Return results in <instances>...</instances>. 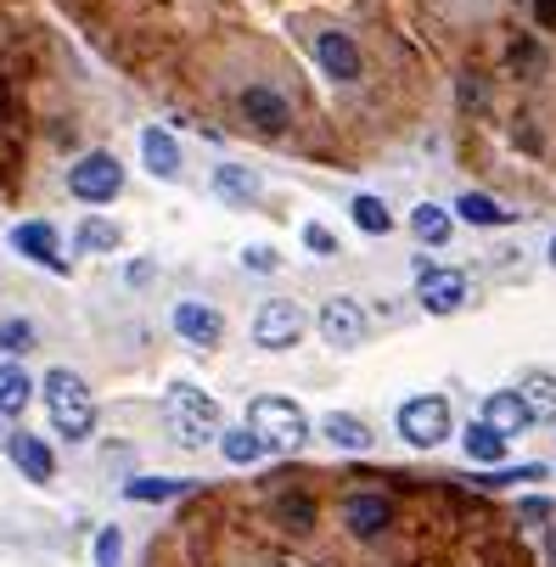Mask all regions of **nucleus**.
I'll return each mask as SVG.
<instances>
[{"label": "nucleus", "mask_w": 556, "mask_h": 567, "mask_svg": "<svg viewBox=\"0 0 556 567\" xmlns=\"http://www.w3.org/2000/svg\"><path fill=\"white\" fill-rule=\"evenodd\" d=\"M243 118H248L259 135H281V130L292 124V107H287L281 91H270V85H248V91H243Z\"/></svg>", "instance_id": "8"}, {"label": "nucleus", "mask_w": 556, "mask_h": 567, "mask_svg": "<svg viewBox=\"0 0 556 567\" xmlns=\"http://www.w3.org/2000/svg\"><path fill=\"white\" fill-rule=\"evenodd\" d=\"M321 338L332 343V349H354L360 338H365V315H360V303L354 298H332V303H321Z\"/></svg>", "instance_id": "7"}, {"label": "nucleus", "mask_w": 556, "mask_h": 567, "mask_svg": "<svg viewBox=\"0 0 556 567\" xmlns=\"http://www.w3.org/2000/svg\"><path fill=\"white\" fill-rule=\"evenodd\" d=\"M248 427L265 439V450H298L309 439V416L298 411L292 399H276V393L248 404Z\"/></svg>", "instance_id": "3"}, {"label": "nucleus", "mask_w": 556, "mask_h": 567, "mask_svg": "<svg viewBox=\"0 0 556 567\" xmlns=\"http://www.w3.org/2000/svg\"><path fill=\"white\" fill-rule=\"evenodd\" d=\"M164 422H169V433H175L181 444H208V439H219V404H214L203 388L175 382V388L164 393Z\"/></svg>", "instance_id": "2"}, {"label": "nucleus", "mask_w": 556, "mask_h": 567, "mask_svg": "<svg viewBox=\"0 0 556 567\" xmlns=\"http://www.w3.org/2000/svg\"><path fill=\"white\" fill-rule=\"evenodd\" d=\"M7 455L18 461V472L29 483H51L56 477V455H51V444L40 433H7Z\"/></svg>", "instance_id": "12"}, {"label": "nucleus", "mask_w": 556, "mask_h": 567, "mask_svg": "<svg viewBox=\"0 0 556 567\" xmlns=\"http://www.w3.org/2000/svg\"><path fill=\"white\" fill-rule=\"evenodd\" d=\"M119 241H124V236H119L113 219H85V225L73 230V248H79V254H113Z\"/></svg>", "instance_id": "24"}, {"label": "nucleus", "mask_w": 556, "mask_h": 567, "mask_svg": "<svg viewBox=\"0 0 556 567\" xmlns=\"http://www.w3.org/2000/svg\"><path fill=\"white\" fill-rule=\"evenodd\" d=\"M455 214H461L466 225H506V219H512V214H506L495 197H484V192H466V197L455 203Z\"/></svg>", "instance_id": "26"}, {"label": "nucleus", "mask_w": 556, "mask_h": 567, "mask_svg": "<svg viewBox=\"0 0 556 567\" xmlns=\"http://www.w3.org/2000/svg\"><path fill=\"white\" fill-rule=\"evenodd\" d=\"M534 23H539L545 34H556V0H534Z\"/></svg>", "instance_id": "36"}, {"label": "nucleus", "mask_w": 556, "mask_h": 567, "mask_svg": "<svg viewBox=\"0 0 556 567\" xmlns=\"http://www.w3.org/2000/svg\"><path fill=\"white\" fill-rule=\"evenodd\" d=\"M68 192H73L79 203H113V197L124 192L119 157H113V152H85V157L68 169Z\"/></svg>", "instance_id": "5"}, {"label": "nucleus", "mask_w": 556, "mask_h": 567, "mask_svg": "<svg viewBox=\"0 0 556 567\" xmlns=\"http://www.w3.org/2000/svg\"><path fill=\"white\" fill-rule=\"evenodd\" d=\"M550 265H556V236H550Z\"/></svg>", "instance_id": "39"}, {"label": "nucleus", "mask_w": 556, "mask_h": 567, "mask_svg": "<svg viewBox=\"0 0 556 567\" xmlns=\"http://www.w3.org/2000/svg\"><path fill=\"white\" fill-rule=\"evenodd\" d=\"M400 439H411L416 450H433V444H444L450 439V399H439V393H416V399H405L400 404Z\"/></svg>", "instance_id": "4"}, {"label": "nucleus", "mask_w": 556, "mask_h": 567, "mask_svg": "<svg viewBox=\"0 0 556 567\" xmlns=\"http://www.w3.org/2000/svg\"><path fill=\"white\" fill-rule=\"evenodd\" d=\"M214 192L225 203H254L259 197V175L243 169V164H225V169H214Z\"/></svg>", "instance_id": "21"}, {"label": "nucleus", "mask_w": 556, "mask_h": 567, "mask_svg": "<svg viewBox=\"0 0 556 567\" xmlns=\"http://www.w3.org/2000/svg\"><path fill=\"white\" fill-rule=\"evenodd\" d=\"M512 68L534 79V73L545 68V56H539V45H534V40H517V45H512Z\"/></svg>", "instance_id": "32"}, {"label": "nucleus", "mask_w": 556, "mask_h": 567, "mask_svg": "<svg viewBox=\"0 0 556 567\" xmlns=\"http://www.w3.org/2000/svg\"><path fill=\"white\" fill-rule=\"evenodd\" d=\"M388 523H393V506L382 495H349L343 501V528L354 539H377V534H388Z\"/></svg>", "instance_id": "14"}, {"label": "nucleus", "mask_w": 556, "mask_h": 567, "mask_svg": "<svg viewBox=\"0 0 556 567\" xmlns=\"http://www.w3.org/2000/svg\"><path fill=\"white\" fill-rule=\"evenodd\" d=\"M461 102H466V107H478V102H484V85H478V73H466V79H461Z\"/></svg>", "instance_id": "37"}, {"label": "nucleus", "mask_w": 556, "mask_h": 567, "mask_svg": "<svg viewBox=\"0 0 556 567\" xmlns=\"http://www.w3.org/2000/svg\"><path fill=\"white\" fill-rule=\"evenodd\" d=\"M29 399H34L29 371L7 360V365H0V416H7V422H12V416H23V411H29Z\"/></svg>", "instance_id": "19"}, {"label": "nucleus", "mask_w": 556, "mask_h": 567, "mask_svg": "<svg viewBox=\"0 0 556 567\" xmlns=\"http://www.w3.org/2000/svg\"><path fill=\"white\" fill-rule=\"evenodd\" d=\"M276 512H281V523H287L292 534H303V528H315V506H309L303 495H292V501H281Z\"/></svg>", "instance_id": "28"}, {"label": "nucleus", "mask_w": 556, "mask_h": 567, "mask_svg": "<svg viewBox=\"0 0 556 567\" xmlns=\"http://www.w3.org/2000/svg\"><path fill=\"white\" fill-rule=\"evenodd\" d=\"M141 157H146V169L157 181H175L181 175V141L164 130V124H146L141 130Z\"/></svg>", "instance_id": "15"}, {"label": "nucleus", "mask_w": 556, "mask_h": 567, "mask_svg": "<svg viewBox=\"0 0 556 567\" xmlns=\"http://www.w3.org/2000/svg\"><path fill=\"white\" fill-rule=\"evenodd\" d=\"M197 489V477H130L124 483V501H146V506H164Z\"/></svg>", "instance_id": "16"}, {"label": "nucleus", "mask_w": 556, "mask_h": 567, "mask_svg": "<svg viewBox=\"0 0 556 567\" xmlns=\"http://www.w3.org/2000/svg\"><path fill=\"white\" fill-rule=\"evenodd\" d=\"M349 214H354V225H360L365 236H388V230H393L388 203H382V197H371V192H365V197H354V208H349Z\"/></svg>", "instance_id": "27"}, {"label": "nucleus", "mask_w": 556, "mask_h": 567, "mask_svg": "<svg viewBox=\"0 0 556 567\" xmlns=\"http://www.w3.org/2000/svg\"><path fill=\"white\" fill-rule=\"evenodd\" d=\"M321 433H327L338 450H365V444H371V427H365L360 416H349V411H332V416L321 422Z\"/></svg>", "instance_id": "23"}, {"label": "nucleus", "mask_w": 556, "mask_h": 567, "mask_svg": "<svg viewBox=\"0 0 556 567\" xmlns=\"http://www.w3.org/2000/svg\"><path fill=\"white\" fill-rule=\"evenodd\" d=\"M517 517H523V523H545V517H550V501H539V495H528V501L517 506Z\"/></svg>", "instance_id": "35"}, {"label": "nucleus", "mask_w": 556, "mask_h": 567, "mask_svg": "<svg viewBox=\"0 0 556 567\" xmlns=\"http://www.w3.org/2000/svg\"><path fill=\"white\" fill-rule=\"evenodd\" d=\"M411 230H416V241H428V248H444V241H450V214L439 203H422L411 214Z\"/></svg>", "instance_id": "25"}, {"label": "nucleus", "mask_w": 556, "mask_h": 567, "mask_svg": "<svg viewBox=\"0 0 556 567\" xmlns=\"http://www.w3.org/2000/svg\"><path fill=\"white\" fill-rule=\"evenodd\" d=\"M175 332H181L186 343H197V349H214V343L225 338V320H219V309H214V303L181 298V303H175Z\"/></svg>", "instance_id": "9"}, {"label": "nucleus", "mask_w": 556, "mask_h": 567, "mask_svg": "<svg viewBox=\"0 0 556 567\" xmlns=\"http://www.w3.org/2000/svg\"><path fill=\"white\" fill-rule=\"evenodd\" d=\"M303 309L292 303V298H276V303H265L259 315H254V343L259 349H292L298 338H303Z\"/></svg>", "instance_id": "6"}, {"label": "nucleus", "mask_w": 556, "mask_h": 567, "mask_svg": "<svg viewBox=\"0 0 556 567\" xmlns=\"http://www.w3.org/2000/svg\"><path fill=\"white\" fill-rule=\"evenodd\" d=\"M12 248H18L23 259H34V265L68 276V259H56V225H51V219H29V225H18V230H12Z\"/></svg>", "instance_id": "11"}, {"label": "nucleus", "mask_w": 556, "mask_h": 567, "mask_svg": "<svg viewBox=\"0 0 556 567\" xmlns=\"http://www.w3.org/2000/svg\"><path fill=\"white\" fill-rule=\"evenodd\" d=\"M303 248L309 254H338V236L327 225H303Z\"/></svg>", "instance_id": "33"}, {"label": "nucleus", "mask_w": 556, "mask_h": 567, "mask_svg": "<svg viewBox=\"0 0 556 567\" xmlns=\"http://www.w3.org/2000/svg\"><path fill=\"white\" fill-rule=\"evenodd\" d=\"M219 450H225V461L230 466H254V461H265L270 450H265V439L254 433V427H225L219 433Z\"/></svg>", "instance_id": "20"}, {"label": "nucleus", "mask_w": 556, "mask_h": 567, "mask_svg": "<svg viewBox=\"0 0 556 567\" xmlns=\"http://www.w3.org/2000/svg\"><path fill=\"white\" fill-rule=\"evenodd\" d=\"M517 399L528 404V422H556V377L528 371V377L517 382Z\"/></svg>", "instance_id": "18"}, {"label": "nucleus", "mask_w": 556, "mask_h": 567, "mask_svg": "<svg viewBox=\"0 0 556 567\" xmlns=\"http://www.w3.org/2000/svg\"><path fill=\"white\" fill-rule=\"evenodd\" d=\"M461 444H466V455H472V461H484V466H501V461H506V439H501L490 422H472Z\"/></svg>", "instance_id": "22"}, {"label": "nucleus", "mask_w": 556, "mask_h": 567, "mask_svg": "<svg viewBox=\"0 0 556 567\" xmlns=\"http://www.w3.org/2000/svg\"><path fill=\"white\" fill-rule=\"evenodd\" d=\"M545 567H556V528H545Z\"/></svg>", "instance_id": "38"}, {"label": "nucleus", "mask_w": 556, "mask_h": 567, "mask_svg": "<svg viewBox=\"0 0 556 567\" xmlns=\"http://www.w3.org/2000/svg\"><path fill=\"white\" fill-rule=\"evenodd\" d=\"M416 298H422V309H433V315H455V309L466 303V276H461V270H428V276L416 281Z\"/></svg>", "instance_id": "13"}, {"label": "nucleus", "mask_w": 556, "mask_h": 567, "mask_svg": "<svg viewBox=\"0 0 556 567\" xmlns=\"http://www.w3.org/2000/svg\"><path fill=\"white\" fill-rule=\"evenodd\" d=\"M34 343V327L29 320H7V327H0V354H23Z\"/></svg>", "instance_id": "29"}, {"label": "nucleus", "mask_w": 556, "mask_h": 567, "mask_svg": "<svg viewBox=\"0 0 556 567\" xmlns=\"http://www.w3.org/2000/svg\"><path fill=\"white\" fill-rule=\"evenodd\" d=\"M315 62H321L338 85H354V79H360V45L349 34H338V29L315 34Z\"/></svg>", "instance_id": "10"}, {"label": "nucleus", "mask_w": 556, "mask_h": 567, "mask_svg": "<svg viewBox=\"0 0 556 567\" xmlns=\"http://www.w3.org/2000/svg\"><path fill=\"white\" fill-rule=\"evenodd\" d=\"M534 477H545V466H501V472H490V477H478L484 489H506V483H534Z\"/></svg>", "instance_id": "31"}, {"label": "nucleus", "mask_w": 556, "mask_h": 567, "mask_svg": "<svg viewBox=\"0 0 556 567\" xmlns=\"http://www.w3.org/2000/svg\"><path fill=\"white\" fill-rule=\"evenodd\" d=\"M243 259H248V270H276V265H281V254H276V248H248Z\"/></svg>", "instance_id": "34"}, {"label": "nucleus", "mask_w": 556, "mask_h": 567, "mask_svg": "<svg viewBox=\"0 0 556 567\" xmlns=\"http://www.w3.org/2000/svg\"><path fill=\"white\" fill-rule=\"evenodd\" d=\"M478 422H490L501 439H512V433H523V427H528V404L517 399V388H512V393H490Z\"/></svg>", "instance_id": "17"}, {"label": "nucleus", "mask_w": 556, "mask_h": 567, "mask_svg": "<svg viewBox=\"0 0 556 567\" xmlns=\"http://www.w3.org/2000/svg\"><path fill=\"white\" fill-rule=\"evenodd\" d=\"M45 411H51V427L56 439H73L85 444L96 433V404H91V388L79 382V371H45Z\"/></svg>", "instance_id": "1"}, {"label": "nucleus", "mask_w": 556, "mask_h": 567, "mask_svg": "<svg viewBox=\"0 0 556 567\" xmlns=\"http://www.w3.org/2000/svg\"><path fill=\"white\" fill-rule=\"evenodd\" d=\"M124 561V534L119 528H102L96 534V567H119Z\"/></svg>", "instance_id": "30"}]
</instances>
